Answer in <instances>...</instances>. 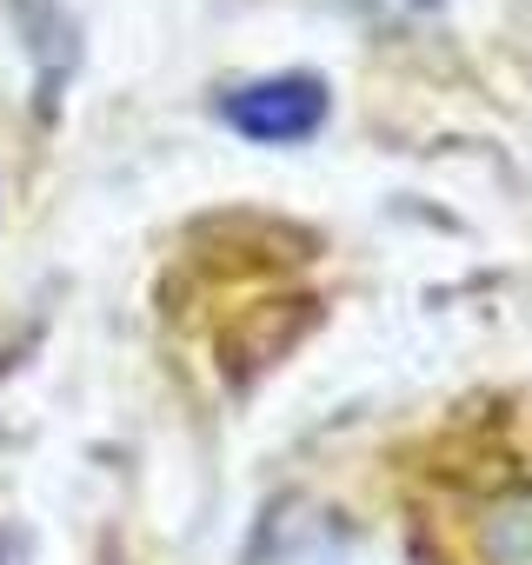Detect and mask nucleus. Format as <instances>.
<instances>
[{
    "label": "nucleus",
    "instance_id": "obj_2",
    "mask_svg": "<svg viewBox=\"0 0 532 565\" xmlns=\"http://www.w3.org/2000/svg\"><path fill=\"white\" fill-rule=\"evenodd\" d=\"M472 552H479V565H532V486L486 505V519L472 532Z\"/></svg>",
    "mask_w": 532,
    "mask_h": 565
},
{
    "label": "nucleus",
    "instance_id": "obj_3",
    "mask_svg": "<svg viewBox=\"0 0 532 565\" xmlns=\"http://www.w3.org/2000/svg\"><path fill=\"white\" fill-rule=\"evenodd\" d=\"M0 565H34V545L21 525H0Z\"/></svg>",
    "mask_w": 532,
    "mask_h": 565
},
{
    "label": "nucleus",
    "instance_id": "obj_1",
    "mask_svg": "<svg viewBox=\"0 0 532 565\" xmlns=\"http://www.w3.org/2000/svg\"><path fill=\"white\" fill-rule=\"evenodd\" d=\"M226 127L253 147H294V140H313L320 120H327V87L313 74H274V81H253V87H233L220 100Z\"/></svg>",
    "mask_w": 532,
    "mask_h": 565
}]
</instances>
